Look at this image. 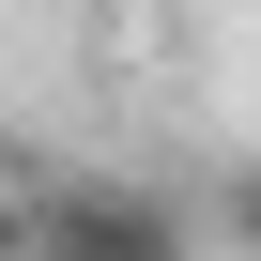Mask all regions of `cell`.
Listing matches in <instances>:
<instances>
[{"instance_id": "cell-1", "label": "cell", "mask_w": 261, "mask_h": 261, "mask_svg": "<svg viewBox=\"0 0 261 261\" xmlns=\"http://www.w3.org/2000/svg\"><path fill=\"white\" fill-rule=\"evenodd\" d=\"M16 261H215L169 169H16Z\"/></svg>"}, {"instance_id": "cell-2", "label": "cell", "mask_w": 261, "mask_h": 261, "mask_svg": "<svg viewBox=\"0 0 261 261\" xmlns=\"http://www.w3.org/2000/svg\"><path fill=\"white\" fill-rule=\"evenodd\" d=\"M0 261H16V169H0Z\"/></svg>"}]
</instances>
